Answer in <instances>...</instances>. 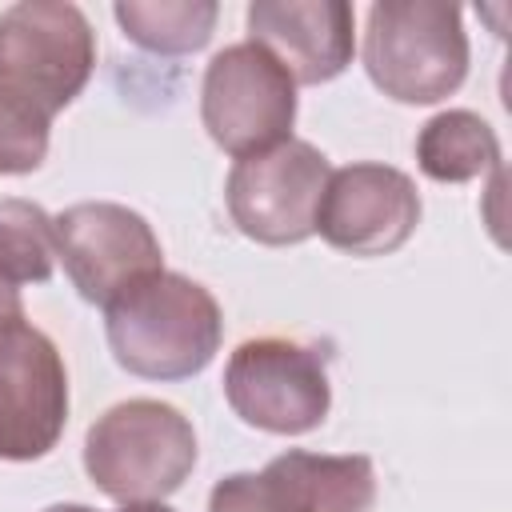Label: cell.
<instances>
[{
    "label": "cell",
    "mask_w": 512,
    "mask_h": 512,
    "mask_svg": "<svg viewBox=\"0 0 512 512\" xmlns=\"http://www.w3.org/2000/svg\"><path fill=\"white\" fill-rule=\"evenodd\" d=\"M116 364L140 380H188L212 364L224 336L216 296L184 272H152L104 304Z\"/></svg>",
    "instance_id": "6da1fadb"
},
{
    "label": "cell",
    "mask_w": 512,
    "mask_h": 512,
    "mask_svg": "<svg viewBox=\"0 0 512 512\" xmlns=\"http://www.w3.org/2000/svg\"><path fill=\"white\" fill-rule=\"evenodd\" d=\"M196 468L192 420L164 400H120L84 436V472L116 504L168 500Z\"/></svg>",
    "instance_id": "7a4b0ae2"
},
{
    "label": "cell",
    "mask_w": 512,
    "mask_h": 512,
    "mask_svg": "<svg viewBox=\"0 0 512 512\" xmlns=\"http://www.w3.org/2000/svg\"><path fill=\"white\" fill-rule=\"evenodd\" d=\"M364 72L400 104H436L468 76L464 12L444 0H376L364 24Z\"/></svg>",
    "instance_id": "3957f363"
},
{
    "label": "cell",
    "mask_w": 512,
    "mask_h": 512,
    "mask_svg": "<svg viewBox=\"0 0 512 512\" xmlns=\"http://www.w3.org/2000/svg\"><path fill=\"white\" fill-rule=\"evenodd\" d=\"M96 68V32L76 4L20 0L0 12V88L36 104L40 112H64Z\"/></svg>",
    "instance_id": "277c9868"
},
{
    "label": "cell",
    "mask_w": 512,
    "mask_h": 512,
    "mask_svg": "<svg viewBox=\"0 0 512 512\" xmlns=\"http://www.w3.org/2000/svg\"><path fill=\"white\" fill-rule=\"evenodd\" d=\"M224 400L248 428L304 436L320 428L332 408L328 356L288 336L244 340L224 364Z\"/></svg>",
    "instance_id": "5b68a950"
},
{
    "label": "cell",
    "mask_w": 512,
    "mask_h": 512,
    "mask_svg": "<svg viewBox=\"0 0 512 512\" xmlns=\"http://www.w3.org/2000/svg\"><path fill=\"white\" fill-rule=\"evenodd\" d=\"M200 120L216 148L244 160L292 140L296 84L252 40L220 48L200 84Z\"/></svg>",
    "instance_id": "8992f818"
},
{
    "label": "cell",
    "mask_w": 512,
    "mask_h": 512,
    "mask_svg": "<svg viewBox=\"0 0 512 512\" xmlns=\"http://www.w3.org/2000/svg\"><path fill=\"white\" fill-rule=\"evenodd\" d=\"M332 176L328 156L308 140H284L268 152L232 164L224 200L232 224L268 248L300 244L316 232L324 184Z\"/></svg>",
    "instance_id": "52a82bcc"
},
{
    "label": "cell",
    "mask_w": 512,
    "mask_h": 512,
    "mask_svg": "<svg viewBox=\"0 0 512 512\" xmlns=\"http://www.w3.org/2000/svg\"><path fill=\"white\" fill-rule=\"evenodd\" d=\"M68 424L60 348L24 316L0 324V460L48 456Z\"/></svg>",
    "instance_id": "ba28073f"
},
{
    "label": "cell",
    "mask_w": 512,
    "mask_h": 512,
    "mask_svg": "<svg viewBox=\"0 0 512 512\" xmlns=\"http://www.w3.org/2000/svg\"><path fill=\"white\" fill-rule=\"evenodd\" d=\"M376 472L368 456H320L292 448L260 472H232L212 484L208 512H368Z\"/></svg>",
    "instance_id": "9c48e42d"
},
{
    "label": "cell",
    "mask_w": 512,
    "mask_h": 512,
    "mask_svg": "<svg viewBox=\"0 0 512 512\" xmlns=\"http://www.w3.org/2000/svg\"><path fill=\"white\" fill-rule=\"evenodd\" d=\"M56 260L64 264L72 288L88 304H108L116 292L164 268L160 240L152 224L128 204L84 200L52 216Z\"/></svg>",
    "instance_id": "30bf717a"
},
{
    "label": "cell",
    "mask_w": 512,
    "mask_h": 512,
    "mask_svg": "<svg viewBox=\"0 0 512 512\" xmlns=\"http://www.w3.org/2000/svg\"><path fill=\"white\" fill-rule=\"evenodd\" d=\"M420 224V192L408 172L376 160L344 164L328 176L316 232L348 256H388Z\"/></svg>",
    "instance_id": "8fae6325"
},
{
    "label": "cell",
    "mask_w": 512,
    "mask_h": 512,
    "mask_svg": "<svg viewBox=\"0 0 512 512\" xmlns=\"http://www.w3.org/2000/svg\"><path fill=\"white\" fill-rule=\"evenodd\" d=\"M248 40L260 44L292 84L336 80L356 52V16L344 0H252Z\"/></svg>",
    "instance_id": "7c38bea8"
},
{
    "label": "cell",
    "mask_w": 512,
    "mask_h": 512,
    "mask_svg": "<svg viewBox=\"0 0 512 512\" xmlns=\"http://www.w3.org/2000/svg\"><path fill=\"white\" fill-rule=\"evenodd\" d=\"M416 164L436 184H464L484 172H500V136L480 112L448 108L420 128Z\"/></svg>",
    "instance_id": "4fadbf2b"
},
{
    "label": "cell",
    "mask_w": 512,
    "mask_h": 512,
    "mask_svg": "<svg viewBox=\"0 0 512 512\" xmlns=\"http://www.w3.org/2000/svg\"><path fill=\"white\" fill-rule=\"evenodd\" d=\"M120 32L156 56H188L212 40L220 4L212 0H120L112 8Z\"/></svg>",
    "instance_id": "5bb4252c"
},
{
    "label": "cell",
    "mask_w": 512,
    "mask_h": 512,
    "mask_svg": "<svg viewBox=\"0 0 512 512\" xmlns=\"http://www.w3.org/2000/svg\"><path fill=\"white\" fill-rule=\"evenodd\" d=\"M56 268L52 216L20 196L0 200V280L4 284H44Z\"/></svg>",
    "instance_id": "9a60e30c"
},
{
    "label": "cell",
    "mask_w": 512,
    "mask_h": 512,
    "mask_svg": "<svg viewBox=\"0 0 512 512\" xmlns=\"http://www.w3.org/2000/svg\"><path fill=\"white\" fill-rule=\"evenodd\" d=\"M52 116L0 88V176L36 172L48 156Z\"/></svg>",
    "instance_id": "2e32d148"
},
{
    "label": "cell",
    "mask_w": 512,
    "mask_h": 512,
    "mask_svg": "<svg viewBox=\"0 0 512 512\" xmlns=\"http://www.w3.org/2000/svg\"><path fill=\"white\" fill-rule=\"evenodd\" d=\"M12 316H24L20 288H12V284H4V280H0V324H4V320H12Z\"/></svg>",
    "instance_id": "e0dca14e"
},
{
    "label": "cell",
    "mask_w": 512,
    "mask_h": 512,
    "mask_svg": "<svg viewBox=\"0 0 512 512\" xmlns=\"http://www.w3.org/2000/svg\"><path fill=\"white\" fill-rule=\"evenodd\" d=\"M120 512H176V508H168L164 500H156V504H124Z\"/></svg>",
    "instance_id": "ac0fdd59"
},
{
    "label": "cell",
    "mask_w": 512,
    "mask_h": 512,
    "mask_svg": "<svg viewBox=\"0 0 512 512\" xmlns=\"http://www.w3.org/2000/svg\"><path fill=\"white\" fill-rule=\"evenodd\" d=\"M44 512H92L88 504H48Z\"/></svg>",
    "instance_id": "d6986e66"
}]
</instances>
